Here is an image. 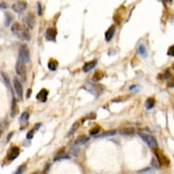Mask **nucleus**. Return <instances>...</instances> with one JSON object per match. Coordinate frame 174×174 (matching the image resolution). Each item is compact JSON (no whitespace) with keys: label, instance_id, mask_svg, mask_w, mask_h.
Segmentation results:
<instances>
[{"label":"nucleus","instance_id":"1","mask_svg":"<svg viewBox=\"0 0 174 174\" xmlns=\"http://www.w3.org/2000/svg\"><path fill=\"white\" fill-rule=\"evenodd\" d=\"M12 33L14 34L16 37H19L20 40H24V41L30 40L29 28L28 27H22L19 22H14L12 24Z\"/></svg>","mask_w":174,"mask_h":174},{"label":"nucleus","instance_id":"2","mask_svg":"<svg viewBox=\"0 0 174 174\" xmlns=\"http://www.w3.org/2000/svg\"><path fill=\"white\" fill-rule=\"evenodd\" d=\"M154 157L157 158V160H158V164L160 165V167L163 166V167H168L170 166V159L165 156L163 153V151H160L158 147H156L154 149Z\"/></svg>","mask_w":174,"mask_h":174},{"label":"nucleus","instance_id":"3","mask_svg":"<svg viewBox=\"0 0 174 174\" xmlns=\"http://www.w3.org/2000/svg\"><path fill=\"white\" fill-rule=\"evenodd\" d=\"M85 88L89 93H92L94 97H100V94L103 92V86L98 85V84H92V83H87L85 85Z\"/></svg>","mask_w":174,"mask_h":174},{"label":"nucleus","instance_id":"4","mask_svg":"<svg viewBox=\"0 0 174 174\" xmlns=\"http://www.w3.org/2000/svg\"><path fill=\"white\" fill-rule=\"evenodd\" d=\"M19 60L23 62L24 64L30 62V52H29V48L27 45H21L20 50H19Z\"/></svg>","mask_w":174,"mask_h":174},{"label":"nucleus","instance_id":"5","mask_svg":"<svg viewBox=\"0 0 174 174\" xmlns=\"http://www.w3.org/2000/svg\"><path fill=\"white\" fill-rule=\"evenodd\" d=\"M138 135H139V137H141L142 139L145 142V143H146L150 147H152V149L158 147V142H157V139L153 137L152 135H149V133H143V132H139Z\"/></svg>","mask_w":174,"mask_h":174},{"label":"nucleus","instance_id":"6","mask_svg":"<svg viewBox=\"0 0 174 174\" xmlns=\"http://www.w3.org/2000/svg\"><path fill=\"white\" fill-rule=\"evenodd\" d=\"M19 156H20V147H19V146H16V145H13V146H11V147L8 149V151H7V154H6V160L12 161V160L16 159Z\"/></svg>","mask_w":174,"mask_h":174},{"label":"nucleus","instance_id":"7","mask_svg":"<svg viewBox=\"0 0 174 174\" xmlns=\"http://www.w3.org/2000/svg\"><path fill=\"white\" fill-rule=\"evenodd\" d=\"M15 71L19 76L21 77L23 80H26V77H27V70H26V66H24V63L19 60L15 65Z\"/></svg>","mask_w":174,"mask_h":174},{"label":"nucleus","instance_id":"8","mask_svg":"<svg viewBox=\"0 0 174 174\" xmlns=\"http://www.w3.org/2000/svg\"><path fill=\"white\" fill-rule=\"evenodd\" d=\"M13 86H14V89L16 92V95L19 99H22L23 97V89H22V84L21 81L18 79V78H14L13 79Z\"/></svg>","mask_w":174,"mask_h":174},{"label":"nucleus","instance_id":"9","mask_svg":"<svg viewBox=\"0 0 174 174\" xmlns=\"http://www.w3.org/2000/svg\"><path fill=\"white\" fill-rule=\"evenodd\" d=\"M26 8H27V2L26 1H18V2L13 4V6H12V10L15 13H19V14L22 13Z\"/></svg>","mask_w":174,"mask_h":174},{"label":"nucleus","instance_id":"10","mask_svg":"<svg viewBox=\"0 0 174 174\" xmlns=\"http://www.w3.org/2000/svg\"><path fill=\"white\" fill-rule=\"evenodd\" d=\"M56 37H57V30L54 27H49L45 32V38L48 41H52V42H56Z\"/></svg>","mask_w":174,"mask_h":174},{"label":"nucleus","instance_id":"11","mask_svg":"<svg viewBox=\"0 0 174 174\" xmlns=\"http://www.w3.org/2000/svg\"><path fill=\"white\" fill-rule=\"evenodd\" d=\"M48 95H49V91H48L46 88H42V89L38 92V94L36 95V99H37L40 102H45V101L48 100Z\"/></svg>","mask_w":174,"mask_h":174},{"label":"nucleus","instance_id":"12","mask_svg":"<svg viewBox=\"0 0 174 174\" xmlns=\"http://www.w3.org/2000/svg\"><path fill=\"white\" fill-rule=\"evenodd\" d=\"M97 65H98V59H93V60L88 62V63H86L85 65L83 66V71L84 72H89L91 70H93Z\"/></svg>","mask_w":174,"mask_h":174},{"label":"nucleus","instance_id":"13","mask_svg":"<svg viewBox=\"0 0 174 174\" xmlns=\"http://www.w3.org/2000/svg\"><path fill=\"white\" fill-rule=\"evenodd\" d=\"M115 26H110L108 28V30L106 32V34H105V38H106V41L107 42H109V41H111V38L114 37V35H115Z\"/></svg>","mask_w":174,"mask_h":174},{"label":"nucleus","instance_id":"14","mask_svg":"<svg viewBox=\"0 0 174 174\" xmlns=\"http://www.w3.org/2000/svg\"><path fill=\"white\" fill-rule=\"evenodd\" d=\"M35 20H34V15L33 14H28L26 18H24V23L27 24V27L29 29H33L34 26H35Z\"/></svg>","mask_w":174,"mask_h":174},{"label":"nucleus","instance_id":"15","mask_svg":"<svg viewBox=\"0 0 174 174\" xmlns=\"http://www.w3.org/2000/svg\"><path fill=\"white\" fill-rule=\"evenodd\" d=\"M87 142H89V138L87 136H85V135H81V136H79L76 139L74 145H83V144H86Z\"/></svg>","mask_w":174,"mask_h":174},{"label":"nucleus","instance_id":"16","mask_svg":"<svg viewBox=\"0 0 174 174\" xmlns=\"http://www.w3.org/2000/svg\"><path fill=\"white\" fill-rule=\"evenodd\" d=\"M171 71L170 70H165L163 73H159L158 74V79L159 80H167V79H170L171 78Z\"/></svg>","mask_w":174,"mask_h":174},{"label":"nucleus","instance_id":"17","mask_svg":"<svg viewBox=\"0 0 174 174\" xmlns=\"http://www.w3.org/2000/svg\"><path fill=\"white\" fill-rule=\"evenodd\" d=\"M48 67H49L50 71H55V70H57V67H58V60H56L55 58H51V59L49 60Z\"/></svg>","mask_w":174,"mask_h":174},{"label":"nucleus","instance_id":"18","mask_svg":"<svg viewBox=\"0 0 174 174\" xmlns=\"http://www.w3.org/2000/svg\"><path fill=\"white\" fill-rule=\"evenodd\" d=\"M137 52L141 55L143 58H146V57H147V51H146V48H145V45H144V44H141V45H138Z\"/></svg>","mask_w":174,"mask_h":174},{"label":"nucleus","instance_id":"19","mask_svg":"<svg viewBox=\"0 0 174 174\" xmlns=\"http://www.w3.org/2000/svg\"><path fill=\"white\" fill-rule=\"evenodd\" d=\"M154 103H156V100L154 98H147L146 99V101H145V108L146 109H152L154 107Z\"/></svg>","mask_w":174,"mask_h":174},{"label":"nucleus","instance_id":"20","mask_svg":"<svg viewBox=\"0 0 174 174\" xmlns=\"http://www.w3.org/2000/svg\"><path fill=\"white\" fill-rule=\"evenodd\" d=\"M106 76L105 74V72L103 71H100V70H98L95 73H94V76H93V80L94 81H99V80H101L103 77Z\"/></svg>","mask_w":174,"mask_h":174},{"label":"nucleus","instance_id":"21","mask_svg":"<svg viewBox=\"0 0 174 174\" xmlns=\"http://www.w3.org/2000/svg\"><path fill=\"white\" fill-rule=\"evenodd\" d=\"M16 115V99L13 97L12 99V109H11V116L14 117Z\"/></svg>","mask_w":174,"mask_h":174},{"label":"nucleus","instance_id":"22","mask_svg":"<svg viewBox=\"0 0 174 174\" xmlns=\"http://www.w3.org/2000/svg\"><path fill=\"white\" fill-rule=\"evenodd\" d=\"M79 125H80V122H79V121H77L76 123H74V124L72 125V128H71V130L69 131V133H67V136H69V137H71V136H72V135H73V133H74V132H76V131H77V129L79 128Z\"/></svg>","mask_w":174,"mask_h":174},{"label":"nucleus","instance_id":"23","mask_svg":"<svg viewBox=\"0 0 174 174\" xmlns=\"http://www.w3.org/2000/svg\"><path fill=\"white\" fill-rule=\"evenodd\" d=\"M28 120H29V113L28 111L22 113L21 116H20V123H27Z\"/></svg>","mask_w":174,"mask_h":174},{"label":"nucleus","instance_id":"24","mask_svg":"<svg viewBox=\"0 0 174 174\" xmlns=\"http://www.w3.org/2000/svg\"><path fill=\"white\" fill-rule=\"evenodd\" d=\"M120 132L122 135H132V133H135V129L133 128H124V129H121Z\"/></svg>","mask_w":174,"mask_h":174},{"label":"nucleus","instance_id":"25","mask_svg":"<svg viewBox=\"0 0 174 174\" xmlns=\"http://www.w3.org/2000/svg\"><path fill=\"white\" fill-rule=\"evenodd\" d=\"M100 131H101V128H100L99 125H94V127L89 130V135H91V136H97Z\"/></svg>","mask_w":174,"mask_h":174},{"label":"nucleus","instance_id":"26","mask_svg":"<svg viewBox=\"0 0 174 174\" xmlns=\"http://www.w3.org/2000/svg\"><path fill=\"white\" fill-rule=\"evenodd\" d=\"M5 15H6V20H5V26L6 27H8L10 24H11V22L13 21V18H12V15L10 13H5Z\"/></svg>","mask_w":174,"mask_h":174},{"label":"nucleus","instance_id":"27","mask_svg":"<svg viewBox=\"0 0 174 174\" xmlns=\"http://www.w3.org/2000/svg\"><path fill=\"white\" fill-rule=\"evenodd\" d=\"M1 77H2V80H4V83H5V84H6V86H7V88H8V89H12V86H11V84H10V81H8V78H7V77H6V74H5V73H4V72H2V73H1Z\"/></svg>","mask_w":174,"mask_h":174},{"label":"nucleus","instance_id":"28","mask_svg":"<svg viewBox=\"0 0 174 174\" xmlns=\"http://www.w3.org/2000/svg\"><path fill=\"white\" fill-rule=\"evenodd\" d=\"M115 133H116V131L115 130L107 131V132H105V133H102V135H99V137H108V136H113V135H115Z\"/></svg>","mask_w":174,"mask_h":174},{"label":"nucleus","instance_id":"29","mask_svg":"<svg viewBox=\"0 0 174 174\" xmlns=\"http://www.w3.org/2000/svg\"><path fill=\"white\" fill-rule=\"evenodd\" d=\"M70 158V156H64V154H62L60 156V153H58L56 157H55V161H57V160H59V159H69Z\"/></svg>","mask_w":174,"mask_h":174},{"label":"nucleus","instance_id":"30","mask_svg":"<svg viewBox=\"0 0 174 174\" xmlns=\"http://www.w3.org/2000/svg\"><path fill=\"white\" fill-rule=\"evenodd\" d=\"M167 55H168L170 57H174V45H172V46L168 48V50H167Z\"/></svg>","mask_w":174,"mask_h":174},{"label":"nucleus","instance_id":"31","mask_svg":"<svg viewBox=\"0 0 174 174\" xmlns=\"http://www.w3.org/2000/svg\"><path fill=\"white\" fill-rule=\"evenodd\" d=\"M24 170H26V165H22V166H20V167L18 168V171L15 172V174H20V173H22V172H24Z\"/></svg>","mask_w":174,"mask_h":174},{"label":"nucleus","instance_id":"32","mask_svg":"<svg viewBox=\"0 0 174 174\" xmlns=\"http://www.w3.org/2000/svg\"><path fill=\"white\" fill-rule=\"evenodd\" d=\"M35 129H33V130H30L29 131V132H28V133H27V139H32V138H33L34 137V132H35Z\"/></svg>","mask_w":174,"mask_h":174},{"label":"nucleus","instance_id":"33","mask_svg":"<svg viewBox=\"0 0 174 174\" xmlns=\"http://www.w3.org/2000/svg\"><path fill=\"white\" fill-rule=\"evenodd\" d=\"M37 13H38V15H42V14H43V12H42V6H41V2H38V4H37Z\"/></svg>","mask_w":174,"mask_h":174},{"label":"nucleus","instance_id":"34","mask_svg":"<svg viewBox=\"0 0 174 174\" xmlns=\"http://www.w3.org/2000/svg\"><path fill=\"white\" fill-rule=\"evenodd\" d=\"M86 119L87 120H94V119H95V114H94V113H92L91 115H88V116H87Z\"/></svg>","mask_w":174,"mask_h":174},{"label":"nucleus","instance_id":"35","mask_svg":"<svg viewBox=\"0 0 174 174\" xmlns=\"http://www.w3.org/2000/svg\"><path fill=\"white\" fill-rule=\"evenodd\" d=\"M146 173V172H153L152 170H150V168H146V170H143V171H139V173Z\"/></svg>","mask_w":174,"mask_h":174},{"label":"nucleus","instance_id":"36","mask_svg":"<svg viewBox=\"0 0 174 174\" xmlns=\"http://www.w3.org/2000/svg\"><path fill=\"white\" fill-rule=\"evenodd\" d=\"M30 94H32V89L29 88V89L27 91V95H26V97H27V98H30Z\"/></svg>","mask_w":174,"mask_h":174},{"label":"nucleus","instance_id":"37","mask_svg":"<svg viewBox=\"0 0 174 174\" xmlns=\"http://www.w3.org/2000/svg\"><path fill=\"white\" fill-rule=\"evenodd\" d=\"M168 87H170V88H172V87H174V79L172 80V81H171V83H170V84H168Z\"/></svg>","mask_w":174,"mask_h":174},{"label":"nucleus","instance_id":"38","mask_svg":"<svg viewBox=\"0 0 174 174\" xmlns=\"http://www.w3.org/2000/svg\"><path fill=\"white\" fill-rule=\"evenodd\" d=\"M41 124H42V123H37V124L35 125V128H34V129H35V130H37V129H40V127H41Z\"/></svg>","mask_w":174,"mask_h":174},{"label":"nucleus","instance_id":"39","mask_svg":"<svg viewBox=\"0 0 174 174\" xmlns=\"http://www.w3.org/2000/svg\"><path fill=\"white\" fill-rule=\"evenodd\" d=\"M13 133H14V132H11V133L8 135V137H7V141H10V139H11V138H12V136H13Z\"/></svg>","mask_w":174,"mask_h":174},{"label":"nucleus","instance_id":"40","mask_svg":"<svg viewBox=\"0 0 174 174\" xmlns=\"http://www.w3.org/2000/svg\"><path fill=\"white\" fill-rule=\"evenodd\" d=\"M164 2H167V4H172L173 2V0H163Z\"/></svg>","mask_w":174,"mask_h":174},{"label":"nucleus","instance_id":"41","mask_svg":"<svg viewBox=\"0 0 174 174\" xmlns=\"http://www.w3.org/2000/svg\"><path fill=\"white\" fill-rule=\"evenodd\" d=\"M6 7H7V5L4 4V2H1V8H6Z\"/></svg>","mask_w":174,"mask_h":174},{"label":"nucleus","instance_id":"42","mask_svg":"<svg viewBox=\"0 0 174 174\" xmlns=\"http://www.w3.org/2000/svg\"><path fill=\"white\" fill-rule=\"evenodd\" d=\"M172 69H173V70H174V63H173V65H172Z\"/></svg>","mask_w":174,"mask_h":174}]
</instances>
